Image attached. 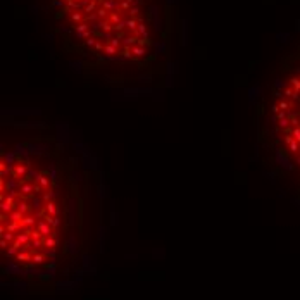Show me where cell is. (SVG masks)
Wrapping results in <instances>:
<instances>
[{"label":"cell","instance_id":"6da1fadb","mask_svg":"<svg viewBox=\"0 0 300 300\" xmlns=\"http://www.w3.org/2000/svg\"><path fill=\"white\" fill-rule=\"evenodd\" d=\"M0 281L64 293L97 273L114 226L107 176L66 123L4 114L0 123Z\"/></svg>","mask_w":300,"mask_h":300},{"label":"cell","instance_id":"3957f363","mask_svg":"<svg viewBox=\"0 0 300 300\" xmlns=\"http://www.w3.org/2000/svg\"><path fill=\"white\" fill-rule=\"evenodd\" d=\"M255 155L273 181L295 176L300 202V52L255 102Z\"/></svg>","mask_w":300,"mask_h":300},{"label":"cell","instance_id":"7a4b0ae2","mask_svg":"<svg viewBox=\"0 0 300 300\" xmlns=\"http://www.w3.org/2000/svg\"><path fill=\"white\" fill-rule=\"evenodd\" d=\"M62 54L124 93L164 81L171 0H40Z\"/></svg>","mask_w":300,"mask_h":300}]
</instances>
